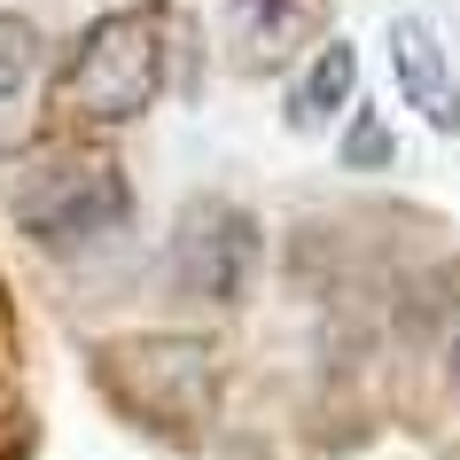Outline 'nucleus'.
<instances>
[{
	"label": "nucleus",
	"instance_id": "obj_6",
	"mask_svg": "<svg viewBox=\"0 0 460 460\" xmlns=\"http://www.w3.org/2000/svg\"><path fill=\"white\" fill-rule=\"evenodd\" d=\"M390 71H398V94H406L437 133H460V78H453V55L437 48L429 24H413V16L390 24Z\"/></svg>",
	"mask_w": 460,
	"mask_h": 460
},
{
	"label": "nucleus",
	"instance_id": "obj_2",
	"mask_svg": "<svg viewBox=\"0 0 460 460\" xmlns=\"http://www.w3.org/2000/svg\"><path fill=\"white\" fill-rule=\"evenodd\" d=\"M156 86H164V8H110L71 48V71L55 86V118L110 133V125L141 118Z\"/></svg>",
	"mask_w": 460,
	"mask_h": 460
},
{
	"label": "nucleus",
	"instance_id": "obj_10",
	"mask_svg": "<svg viewBox=\"0 0 460 460\" xmlns=\"http://www.w3.org/2000/svg\"><path fill=\"white\" fill-rule=\"evenodd\" d=\"M453 398H460V351H453Z\"/></svg>",
	"mask_w": 460,
	"mask_h": 460
},
{
	"label": "nucleus",
	"instance_id": "obj_7",
	"mask_svg": "<svg viewBox=\"0 0 460 460\" xmlns=\"http://www.w3.org/2000/svg\"><path fill=\"white\" fill-rule=\"evenodd\" d=\"M351 86H359V55H351V40H328V48L296 71V86H289V125H328L351 102Z\"/></svg>",
	"mask_w": 460,
	"mask_h": 460
},
{
	"label": "nucleus",
	"instance_id": "obj_4",
	"mask_svg": "<svg viewBox=\"0 0 460 460\" xmlns=\"http://www.w3.org/2000/svg\"><path fill=\"white\" fill-rule=\"evenodd\" d=\"M102 375H110V390H118L125 406L156 413V390H172V406H180V421H203V406H211V351L188 336H133V343H110L102 351Z\"/></svg>",
	"mask_w": 460,
	"mask_h": 460
},
{
	"label": "nucleus",
	"instance_id": "obj_5",
	"mask_svg": "<svg viewBox=\"0 0 460 460\" xmlns=\"http://www.w3.org/2000/svg\"><path fill=\"white\" fill-rule=\"evenodd\" d=\"M320 0H218V24H226V55L243 71H281L305 55L313 40Z\"/></svg>",
	"mask_w": 460,
	"mask_h": 460
},
{
	"label": "nucleus",
	"instance_id": "obj_8",
	"mask_svg": "<svg viewBox=\"0 0 460 460\" xmlns=\"http://www.w3.org/2000/svg\"><path fill=\"white\" fill-rule=\"evenodd\" d=\"M40 55H48L40 24H31V16H16V8H0V102H16L31 78H40Z\"/></svg>",
	"mask_w": 460,
	"mask_h": 460
},
{
	"label": "nucleus",
	"instance_id": "obj_1",
	"mask_svg": "<svg viewBox=\"0 0 460 460\" xmlns=\"http://www.w3.org/2000/svg\"><path fill=\"white\" fill-rule=\"evenodd\" d=\"M8 218L40 250L78 258V250H102L133 226V180H125V164L110 148H48L8 188Z\"/></svg>",
	"mask_w": 460,
	"mask_h": 460
},
{
	"label": "nucleus",
	"instance_id": "obj_9",
	"mask_svg": "<svg viewBox=\"0 0 460 460\" xmlns=\"http://www.w3.org/2000/svg\"><path fill=\"white\" fill-rule=\"evenodd\" d=\"M390 148H398V141H390V125L375 118V110H359V118H351V133H343V164H351V172H383Z\"/></svg>",
	"mask_w": 460,
	"mask_h": 460
},
{
	"label": "nucleus",
	"instance_id": "obj_3",
	"mask_svg": "<svg viewBox=\"0 0 460 460\" xmlns=\"http://www.w3.org/2000/svg\"><path fill=\"white\" fill-rule=\"evenodd\" d=\"M172 296H188L203 313H234L258 273V218L226 195H195L172 218V250H164Z\"/></svg>",
	"mask_w": 460,
	"mask_h": 460
}]
</instances>
